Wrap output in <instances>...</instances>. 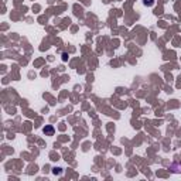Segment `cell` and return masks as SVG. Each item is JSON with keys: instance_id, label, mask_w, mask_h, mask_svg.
Masks as SVG:
<instances>
[{"instance_id": "obj_1", "label": "cell", "mask_w": 181, "mask_h": 181, "mask_svg": "<svg viewBox=\"0 0 181 181\" xmlns=\"http://www.w3.org/2000/svg\"><path fill=\"white\" fill-rule=\"evenodd\" d=\"M42 132H44V133H45L47 136H52L55 130H54V127H52L51 125H48V126H45V127L42 129Z\"/></svg>"}, {"instance_id": "obj_2", "label": "cell", "mask_w": 181, "mask_h": 181, "mask_svg": "<svg viewBox=\"0 0 181 181\" xmlns=\"http://www.w3.org/2000/svg\"><path fill=\"white\" fill-rule=\"evenodd\" d=\"M143 4L145 6H153L154 4V0H143Z\"/></svg>"}, {"instance_id": "obj_3", "label": "cell", "mask_w": 181, "mask_h": 181, "mask_svg": "<svg viewBox=\"0 0 181 181\" xmlns=\"http://www.w3.org/2000/svg\"><path fill=\"white\" fill-rule=\"evenodd\" d=\"M52 173H54V174H61L62 170H61L60 167H55V168H52Z\"/></svg>"}, {"instance_id": "obj_4", "label": "cell", "mask_w": 181, "mask_h": 181, "mask_svg": "<svg viewBox=\"0 0 181 181\" xmlns=\"http://www.w3.org/2000/svg\"><path fill=\"white\" fill-rule=\"evenodd\" d=\"M67 60H68V54L64 52V54H62V61H67Z\"/></svg>"}]
</instances>
